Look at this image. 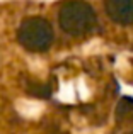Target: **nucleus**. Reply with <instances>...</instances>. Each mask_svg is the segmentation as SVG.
Segmentation results:
<instances>
[{
    "mask_svg": "<svg viewBox=\"0 0 133 134\" xmlns=\"http://www.w3.org/2000/svg\"><path fill=\"white\" fill-rule=\"evenodd\" d=\"M126 134H133V131H131V132H126Z\"/></svg>",
    "mask_w": 133,
    "mask_h": 134,
    "instance_id": "nucleus-5",
    "label": "nucleus"
},
{
    "mask_svg": "<svg viewBox=\"0 0 133 134\" xmlns=\"http://www.w3.org/2000/svg\"><path fill=\"white\" fill-rule=\"evenodd\" d=\"M106 14L118 24H133V0H108Z\"/></svg>",
    "mask_w": 133,
    "mask_h": 134,
    "instance_id": "nucleus-3",
    "label": "nucleus"
},
{
    "mask_svg": "<svg viewBox=\"0 0 133 134\" xmlns=\"http://www.w3.org/2000/svg\"><path fill=\"white\" fill-rule=\"evenodd\" d=\"M131 107H133V104L130 105H125V98L120 102V105H118V115H125L126 112H130L131 110Z\"/></svg>",
    "mask_w": 133,
    "mask_h": 134,
    "instance_id": "nucleus-4",
    "label": "nucleus"
},
{
    "mask_svg": "<svg viewBox=\"0 0 133 134\" xmlns=\"http://www.w3.org/2000/svg\"><path fill=\"white\" fill-rule=\"evenodd\" d=\"M58 22L66 34L84 36L97 26V15L85 2H66L58 12Z\"/></svg>",
    "mask_w": 133,
    "mask_h": 134,
    "instance_id": "nucleus-1",
    "label": "nucleus"
},
{
    "mask_svg": "<svg viewBox=\"0 0 133 134\" xmlns=\"http://www.w3.org/2000/svg\"><path fill=\"white\" fill-rule=\"evenodd\" d=\"M53 39V27L43 17H26L17 29L19 44L29 51H44L51 46Z\"/></svg>",
    "mask_w": 133,
    "mask_h": 134,
    "instance_id": "nucleus-2",
    "label": "nucleus"
}]
</instances>
